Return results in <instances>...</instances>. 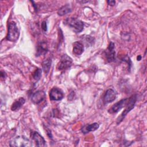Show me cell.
Masks as SVG:
<instances>
[{
    "label": "cell",
    "mask_w": 147,
    "mask_h": 147,
    "mask_svg": "<svg viewBox=\"0 0 147 147\" xmlns=\"http://www.w3.org/2000/svg\"><path fill=\"white\" fill-rule=\"evenodd\" d=\"M64 23L76 33H80L83 29V22L80 20H78L76 18H67L65 20Z\"/></svg>",
    "instance_id": "cell-1"
},
{
    "label": "cell",
    "mask_w": 147,
    "mask_h": 147,
    "mask_svg": "<svg viewBox=\"0 0 147 147\" xmlns=\"http://www.w3.org/2000/svg\"><path fill=\"white\" fill-rule=\"evenodd\" d=\"M19 35L20 33L16 23L14 21L9 22L8 25L6 39L10 41L15 42L18 39Z\"/></svg>",
    "instance_id": "cell-2"
},
{
    "label": "cell",
    "mask_w": 147,
    "mask_h": 147,
    "mask_svg": "<svg viewBox=\"0 0 147 147\" xmlns=\"http://www.w3.org/2000/svg\"><path fill=\"white\" fill-rule=\"evenodd\" d=\"M136 100H137V95L136 94L131 96L128 99V101L126 105L125 109L121 113V115L119 116L118 117V118L117 119V123L118 125L119 124L123 121V119L126 117V115L128 114V113L134 108L136 102Z\"/></svg>",
    "instance_id": "cell-3"
},
{
    "label": "cell",
    "mask_w": 147,
    "mask_h": 147,
    "mask_svg": "<svg viewBox=\"0 0 147 147\" xmlns=\"http://www.w3.org/2000/svg\"><path fill=\"white\" fill-rule=\"evenodd\" d=\"M10 145L11 146H18V147H24V146H32V142L27 138L23 136H19L15 138L11 142H10Z\"/></svg>",
    "instance_id": "cell-4"
},
{
    "label": "cell",
    "mask_w": 147,
    "mask_h": 147,
    "mask_svg": "<svg viewBox=\"0 0 147 147\" xmlns=\"http://www.w3.org/2000/svg\"><path fill=\"white\" fill-rule=\"evenodd\" d=\"M72 64V59L67 55H62L59 62L57 64V68L59 70H65L69 68Z\"/></svg>",
    "instance_id": "cell-5"
},
{
    "label": "cell",
    "mask_w": 147,
    "mask_h": 147,
    "mask_svg": "<svg viewBox=\"0 0 147 147\" xmlns=\"http://www.w3.org/2000/svg\"><path fill=\"white\" fill-rule=\"evenodd\" d=\"M49 99L51 100L59 101L61 100L64 97V93L63 91L57 88L53 87L49 91Z\"/></svg>",
    "instance_id": "cell-6"
},
{
    "label": "cell",
    "mask_w": 147,
    "mask_h": 147,
    "mask_svg": "<svg viewBox=\"0 0 147 147\" xmlns=\"http://www.w3.org/2000/svg\"><path fill=\"white\" fill-rule=\"evenodd\" d=\"M105 56L108 62H112L115 59V51L114 49V44L110 42L107 48L105 51Z\"/></svg>",
    "instance_id": "cell-7"
},
{
    "label": "cell",
    "mask_w": 147,
    "mask_h": 147,
    "mask_svg": "<svg viewBox=\"0 0 147 147\" xmlns=\"http://www.w3.org/2000/svg\"><path fill=\"white\" fill-rule=\"evenodd\" d=\"M129 98H125L121 99V100L117 102L115 104H114L108 110L109 113L110 114H115L118 113L121 109L123 107L126 106Z\"/></svg>",
    "instance_id": "cell-8"
},
{
    "label": "cell",
    "mask_w": 147,
    "mask_h": 147,
    "mask_svg": "<svg viewBox=\"0 0 147 147\" xmlns=\"http://www.w3.org/2000/svg\"><path fill=\"white\" fill-rule=\"evenodd\" d=\"M31 137L32 140L36 143L37 146H45L46 145L45 141L42 136H41L40 133L37 131H32L31 133Z\"/></svg>",
    "instance_id": "cell-9"
},
{
    "label": "cell",
    "mask_w": 147,
    "mask_h": 147,
    "mask_svg": "<svg viewBox=\"0 0 147 147\" xmlns=\"http://www.w3.org/2000/svg\"><path fill=\"white\" fill-rule=\"evenodd\" d=\"M45 96L46 95L45 92L41 90H38L32 94L31 99L34 103L38 104L45 98Z\"/></svg>",
    "instance_id": "cell-10"
},
{
    "label": "cell",
    "mask_w": 147,
    "mask_h": 147,
    "mask_svg": "<svg viewBox=\"0 0 147 147\" xmlns=\"http://www.w3.org/2000/svg\"><path fill=\"white\" fill-rule=\"evenodd\" d=\"M116 99V93L113 89L109 88L105 92L103 96V102L105 104L109 103Z\"/></svg>",
    "instance_id": "cell-11"
},
{
    "label": "cell",
    "mask_w": 147,
    "mask_h": 147,
    "mask_svg": "<svg viewBox=\"0 0 147 147\" xmlns=\"http://www.w3.org/2000/svg\"><path fill=\"white\" fill-rule=\"evenodd\" d=\"M48 51V45L45 41H41L38 42L37 46L36 49V56H39L44 55Z\"/></svg>",
    "instance_id": "cell-12"
},
{
    "label": "cell",
    "mask_w": 147,
    "mask_h": 147,
    "mask_svg": "<svg viewBox=\"0 0 147 147\" xmlns=\"http://www.w3.org/2000/svg\"><path fill=\"white\" fill-rule=\"evenodd\" d=\"M73 53L76 56H79L84 52V46L82 43L79 41H76L73 44Z\"/></svg>",
    "instance_id": "cell-13"
},
{
    "label": "cell",
    "mask_w": 147,
    "mask_h": 147,
    "mask_svg": "<svg viewBox=\"0 0 147 147\" xmlns=\"http://www.w3.org/2000/svg\"><path fill=\"white\" fill-rule=\"evenodd\" d=\"M99 124L96 122H95L91 124H88L84 126L81 129V130L84 134H86L90 131H93L97 130L99 128Z\"/></svg>",
    "instance_id": "cell-14"
},
{
    "label": "cell",
    "mask_w": 147,
    "mask_h": 147,
    "mask_svg": "<svg viewBox=\"0 0 147 147\" xmlns=\"http://www.w3.org/2000/svg\"><path fill=\"white\" fill-rule=\"evenodd\" d=\"M25 100L24 98H20L12 104L11 110L12 111H17L19 110L22 107V106L25 103Z\"/></svg>",
    "instance_id": "cell-15"
},
{
    "label": "cell",
    "mask_w": 147,
    "mask_h": 147,
    "mask_svg": "<svg viewBox=\"0 0 147 147\" xmlns=\"http://www.w3.org/2000/svg\"><path fill=\"white\" fill-rule=\"evenodd\" d=\"M71 8L69 5H65L61 7L57 11V14L59 16H63L71 12Z\"/></svg>",
    "instance_id": "cell-16"
},
{
    "label": "cell",
    "mask_w": 147,
    "mask_h": 147,
    "mask_svg": "<svg viewBox=\"0 0 147 147\" xmlns=\"http://www.w3.org/2000/svg\"><path fill=\"white\" fill-rule=\"evenodd\" d=\"M51 59L50 58H47L45 60H44L42 63V67L44 72L45 74H47L51 68Z\"/></svg>",
    "instance_id": "cell-17"
},
{
    "label": "cell",
    "mask_w": 147,
    "mask_h": 147,
    "mask_svg": "<svg viewBox=\"0 0 147 147\" xmlns=\"http://www.w3.org/2000/svg\"><path fill=\"white\" fill-rule=\"evenodd\" d=\"M42 70L40 68L36 69L33 73V78L36 80H38L41 76Z\"/></svg>",
    "instance_id": "cell-18"
},
{
    "label": "cell",
    "mask_w": 147,
    "mask_h": 147,
    "mask_svg": "<svg viewBox=\"0 0 147 147\" xmlns=\"http://www.w3.org/2000/svg\"><path fill=\"white\" fill-rule=\"evenodd\" d=\"M41 28L43 29L44 31H47V22L45 21H43L41 24Z\"/></svg>",
    "instance_id": "cell-19"
},
{
    "label": "cell",
    "mask_w": 147,
    "mask_h": 147,
    "mask_svg": "<svg viewBox=\"0 0 147 147\" xmlns=\"http://www.w3.org/2000/svg\"><path fill=\"white\" fill-rule=\"evenodd\" d=\"M107 3L110 6H114L115 4V1H107Z\"/></svg>",
    "instance_id": "cell-20"
},
{
    "label": "cell",
    "mask_w": 147,
    "mask_h": 147,
    "mask_svg": "<svg viewBox=\"0 0 147 147\" xmlns=\"http://www.w3.org/2000/svg\"><path fill=\"white\" fill-rule=\"evenodd\" d=\"M141 59V56L140 55H139L138 57H137V60H140Z\"/></svg>",
    "instance_id": "cell-21"
}]
</instances>
